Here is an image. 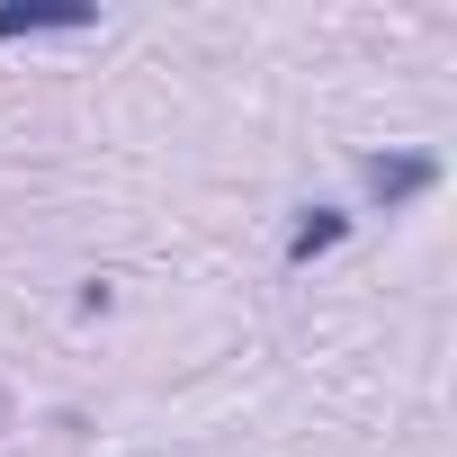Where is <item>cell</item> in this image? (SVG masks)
Segmentation results:
<instances>
[{
	"mask_svg": "<svg viewBox=\"0 0 457 457\" xmlns=\"http://www.w3.org/2000/svg\"><path fill=\"white\" fill-rule=\"evenodd\" d=\"M81 28H99L90 0H0V46L10 37H81Z\"/></svg>",
	"mask_w": 457,
	"mask_h": 457,
	"instance_id": "obj_1",
	"label": "cell"
},
{
	"mask_svg": "<svg viewBox=\"0 0 457 457\" xmlns=\"http://www.w3.org/2000/svg\"><path fill=\"white\" fill-rule=\"evenodd\" d=\"M430 179H439L430 153H368V197H377V206H403V197H421Z\"/></svg>",
	"mask_w": 457,
	"mask_h": 457,
	"instance_id": "obj_2",
	"label": "cell"
},
{
	"mask_svg": "<svg viewBox=\"0 0 457 457\" xmlns=\"http://www.w3.org/2000/svg\"><path fill=\"white\" fill-rule=\"evenodd\" d=\"M341 234H350V215H341V206H314L296 234H287V270H314L323 252H341Z\"/></svg>",
	"mask_w": 457,
	"mask_h": 457,
	"instance_id": "obj_3",
	"label": "cell"
}]
</instances>
